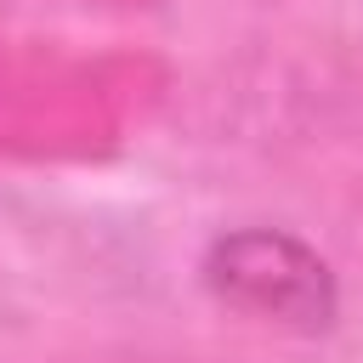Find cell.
Wrapping results in <instances>:
<instances>
[{"label":"cell","instance_id":"cell-1","mask_svg":"<svg viewBox=\"0 0 363 363\" xmlns=\"http://www.w3.org/2000/svg\"><path fill=\"white\" fill-rule=\"evenodd\" d=\"M204 284L261 318V323H278V329H301V335H318L335 323V272L329 261L301 244L295 233H278V227H238V233H221L204 255Z\"/></svg>","mask_w":363,"mask_h":363}]
</instances>
